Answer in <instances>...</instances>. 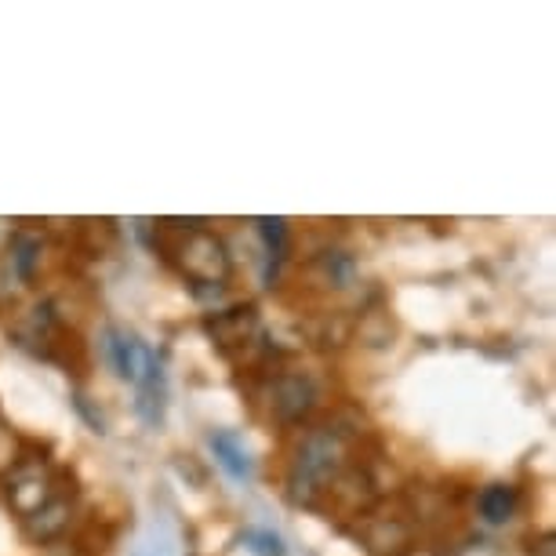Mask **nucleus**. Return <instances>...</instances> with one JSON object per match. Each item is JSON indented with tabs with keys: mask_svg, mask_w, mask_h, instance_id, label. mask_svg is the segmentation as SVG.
<instances>
[{
	"mask_svg": "<svg viewBox=\"0 0 556 556\" xmlns=\"http://www.w3.org/2000/svg\"><path fill=\"white\" fill-rule=\"evenodd\" d=\"M356 466L353 462V437L342 426L309 429L299 440L295 455L288 466V495L295 506L324 509L331 498V488Z\"/></svg>",
	"mask_w": 556,
	"mask_h": 556,
	"instance_id": "f257e3e1",
	"label": "nucleus"
},
{
	"mask_svg": "<svg viewBox=\"0 0 556 556\" xmlns=\"http://www.w3.org/2000/svg\"><path fill=\"white\" fill-rule=\"evenodd\" d=\"M167 258L175 262V269L182 273L197 291H223L229 285V277H233V258H229L226 240L204 226L182 229V237L175 240Z\"/></svg>",
	"mask_w": 556,
	"mask_h": 556,
	"instance_id": "f03ea898",
	"label": "nucleus"
},
{
	"mask_svg": "<svg viewBox=\"0 0 556 556\" xmlns=\"http://www.w3.org/2000/svg\"><path fill=\"white\" fill-rule=\"evenodd\" d=\"M0 480H4L8 506L18 513V520L34 517L37 509H45L48 502L62 491L59 477H55V466H51L45 455L29 451V447H23V455H18L15 469L8 477H0Z\"/></svg>",
	"mask_w": 556,
	"mask_h": 556,
	"instance_id": "7ed1b4c3",
	"label": "nucleus"
},
{
	"mask_svg": "<svg viewBox=\"0 0 556 556\" xmlns=\"http://www.w3.org/2000/svg\"><path fill=\"white\" fill-rule=\"evenodd\" d=\"M204 331L226 356H244L248 350H262V324L251 306L215 309L204 317Z\"/></svg>",
	"mask_w": 556,
	"mask_h": 556,
	"instance_id": "20e7f679",
	"label": "nucleus"
},
{
	"mask_svg": "<svg viewBox=\"0 0 556 556\" xmlns=\"http://www.w3.org/2000/svg\"><path fill=\"white\" fill-rule=\"evenodd\" d=\"M266 404H269V415L277 418L280 426H299L306 422L317 407V386L306 375H273L266 382Z\"/></svg>",
	"mask_w": 556,
	"mask_h": 556,
	"instance_id": "39448f33",
	"label": "nucleus"
},
{
	"mask_svg": "<svg viewBox=\"0 0 556 556\" xmlns=\"http://www.w3.org/2000/svg\"><path fill=\"white\" fill-rule=\"evenodd\" d=\"M102 353H106L113 375L131 386H139L146 379V371L161 361V353H153L150 345L128 328H106V334H102Z\"/></svg>",
	"mask_w": 556,
	"mask_h": 556,
	"instance_id": "423d86ee",
	"label": "nucleus"
},
{
	"mask_svg": "<svg viewBox=\"0 0 556 556\" xmlns=\"http://www.w3.org/2000/svg\"><path fill=\"white\" fill-rule=\"evenodd\" d=\"M361 539L371 556H407L415 549V534L401 517H367Z\"/></svg>",
	"mask_w": 556,
	"mask_h": 556,
	"instance_id": "0eeeda50",
	"label": "nucleus"
},
{
	"mask_svg": "<svg viewBox=\"0 0 556 556\" xmlns=\"http://www.w3.org/2000/svg\"><path fill=\"white\" fill-rule=\"evenodd\" d=\"M70 523H73V491H70V495H66V491H59V495L51 498L45 509H37L34 517L23 520V531H26L29 542L48 545V542L62 539V534L70 531Z\"/></svg>",
	"mask_w": 556,
	"mask_h": 556,
	"instance_id": "6e6552de",
	"label": "nucleus"
},
{
	"mask_svg": "<svg viewBox=\"0 0 556 556\" xmlns=\"http://www.w3.org/2000/svg\"><path fill=\"white\" fill-rule=\"evenodd\" d=\"M207 444H212V455L218 466L226 469L229 480L248 484V480L255 477V458H251V447L244 444L240 433H233V429H215V433L207 437Z\"/></svg>",
	"mask_w": 556,
	"mask_h": 556,
	"instance_id": "1a4fd4ad",
	"label": "nucleus"
},
{
	"mask_svg": "<svg viewBox=\"0 0 556 556\" xmlns=\"http://www.w3.org/2000/svg\"><path fill=\"white\" fill-rule=\"evenodd\" d=\"M164 412H167V379H164V364L156 361L146 379L135 386V415L142 418V426L156 429L164 422Z\"/></svg>",
	"mask_w": 556,
	"mask_h": 556,
	"instance_id": "9d476101",
	"label": "nucleus"
},
{
	"mask_svg": "<svg viewBox=\"0 0 556 556\" xmlns=\"http://www.w3.org/2000/svg\"><path fill=\"white\" fill-rule=\"evenodd\" d=\"M255 226H258L262 248H266V285L273 288V280L280 277V266L288 262L291 233H288L285 218H255Z\"/></svg>",
	"mask_w": 556,
	"mask_h": 556,
	"instance_id": "9b49d317",
	"label": "nucleus"
},
{
	"mask_svg": "<svg viewBox=\"0 0 556 556\" xmlns=\"http://www.w3.org/2000/svg\"><path fill=\"white\" fill-rule=\"evenodd\" d=\"M40 251H45V244H40V237H37V233H29V229H18V233L12 237V244H8V269H12V277H15V280H23V285H29V280L37 277Z\"/></svg>",
	"mask_w": 556,
	"mask_h": 556,
	"instance_id": "f8f14e48",
	"label": "nucleus"
},
{
	"mask_svg": "<svg viewBox=\"0 0 556 556\" xmlns=\"http://www.w3.org/2000/svg\"><path fill=\"white\" fill-rule=\"evenodd\" d=\"M517 506H520V495L513 484H488L477 498L480 517H484L488 523H509L513 517H517Z\"/></svg>",
	"mask_w": 556,
	"mask_h": 556,
	"instance_id": "ddd939ff",
	"label": "nucleus"
},
{
	"mask_svg": "<svg viewBox=\"0 0 556 556\" xmlns=\"http://www.w3.org/2000/svg\"><path fill=\"white\" fill-rule=\"evenodd\" d=\"M317 269H324V285L328 288H350L353 285V258L345 255V251H324V255L317 258Z\"/></svg>",
	"mask_w": 556,
	"mask_h": 556,
	"instance_id": "4468645a",
	"label": "nucleus"
},
{
	"mask_svg": "<svg viewBox=\"0 0 556 556\" xmlns=\"http://www.w3.org/2000/svg\"><path fill=\"white\" fill-rule=\"evenodd\" d=\"M240 542H244L248 549L258 553V556H285V542H280L273 531H255V528H251V531L240 534Z\"/></svg>",
	"mask_w": 556,
	"mask_h": 556,
	"instance_id": "2eb2a0df",
	"label": "nucleus"
},
{
	"mask_svg": "<svg viewBox=\"0 0 556 556\" xmlns=\"http://www.w3.org/2000/svg\"><path fill=\"white\" fill-rule=\"evenodd\" d=\"M23 440H18L12 429H4L0 426V477H8L15 469V462H18V455H23Z\"/></svg>",
	"mask_w": 556,
	"mask_h": 556,
	"instance_id": "dca6fc26",
	"label": "nucleus"
},
{
	"mask_svg": "<svg viewBox=\"0 0 556 556\" xmlns=\"http://www.w3.org/2000/svg\"><path fill=\"white\" fill-rule=\"evenodd\" d=\"M73 407H77V412H80L84 418H88V426L96 429V433H106V418H102L99 407H91V404H88V396H84V393H73Z\"/></svg>",
	"mask_w": 556,
	"mask_h": 556,
	"instance_id": "f3484780",
	"label": "nucleus"
}]
</instances>
